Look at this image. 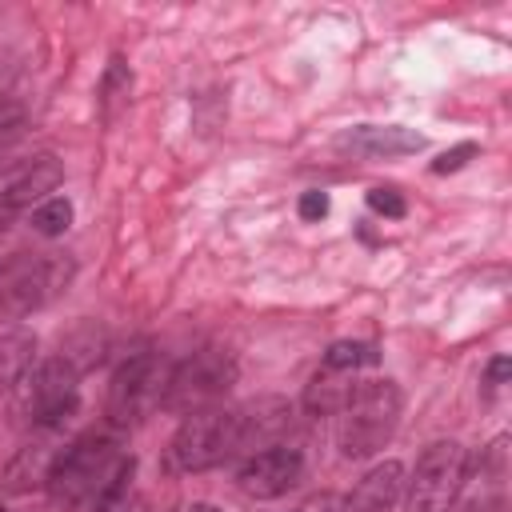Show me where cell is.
Returning a JSON list of instances; mask_svg holds the SVG:
<instances>
[{
	"label": "cell",
	"instance_id": "cell-23",
	"mask_svg": "<svg viewBox=\"0 0 512 512\" xmlns=\"http://www.w3.org/2000/svg\"><path fill=\"white\" fill-rule=\"evenodd\" d=\"M180 512H220L216 504H188V508H180Z\"/></svg>",
	"mask_w": 512,
	"mask_h": 512
},
{
	"label": "cell",
	"instance_id": "cell-1",
	"mask_svg": "<svg viewBox=\"0 0 512 512\" xmlns=\"http://www.w3.org/2000/svg\"><path fill=\"white\" fill-rule=\"evenodd\" d=\"M132 468H136V460L120 448L116 436L88 432V436H80L56 452V464L48 472V492L60 508L92 504Z\"/></svg>",
	"mask_w": 512,
	"mask_h": 512
},
{
	"label": "cell",
	"instance_id": "cell-6",
	"mask_svg": "<svg viewBox=\"0 0 512 512\" xmlns=\"http://www.w3.org/2000/svg\"><path fill=\"white\" fill-rule=\"evenodd\" d=\"M240 452V412L236 408H200L188 412L172 436V464L180 472H208Z\"/></svg>",
	"mask_w": 512,
	"mask_h": 512
},
{
	"label": "cell",
	"instance_id": "cell-24",
	"mask_svg": "<svg viewBox=\"0 0 512 512\" xmlns=\"http://www.w3.org/2000/svg\"><path fill=\"white\" fill-rule=\"evenodd\" d=\"M0 512H8V508H4V504H0Z\"/></svg>",
	"mask_w": 512,
	"mask_h": 512
},
{
	"label": "cell",
	"instance_id": "cell-16",
	"mask_svg": "<svg viewBox=\"0 0 512 512\" xmlns=\"http://www.w3.org/2000/svg\"><path fill=\"white\" fill-rule=\"evenodd\" d=\"M68 224H72V204L64 196H48V200H40L32 208V228L40 236H64Z\"/></svg>",
	"mask_w": 512,
	"mask_h": 512
},
{
	"label": "cell",
	"instance_id": "cell-10",
	"mask_svg": "<svg viewBox=\"0 0 512 512\" xmlns=\"http://www.w3.org/2000/svg\"><path fill=\"white\" fill-rule=\"evenodd\" d=\"M64 180V164L52 152H40L8 172H0V220H8L12 212L48 200V192H56Z\"/></svg>",
	"mask_w": 512,
	"mask_h": 512
},
{
	"label": "cell",
	"instance_id": "cell-5",
	"mask_svg": "<svg viewBox=\"0 0 512 512\" xmlns=\"http://www.w3.org/2000/svg\"><path fill=\"white\" fill-rule=\"evenodd\" d=\"M76 404H80V372L68 356L32 364L16 384V412L32 428H56L76 412Z\"/></svg>",
	"mask_w": 512,
	"mask_h": 512
},
{
	"label": "cell",
	"instance_id": "cell-2",
	"mask_svg": "<svg viewBox=\"0 0 512 512\" xmlns=\"http://www.w3.org/2000/svg\"><path fill=\"white\" fill-rule=\"evenodd\" d=\"M400 424V388L392 380L356 384L348 404L340 408V452L348 460L376 456Z\"/></svg>",
	"mask_w": 512,
	"mask_h": 512
},
{
	"label": "cell",
	"instance_id": "cell-11",
	"mask_svg": "<svg viewBox=\"0 0 512 512\" xmlns=\"http://www.w3.org/2000/svg\"><path fill=\"white\" fill-rule=\"evenodd\" d=\"M340 148L356 152V156H368V160H388V156H408V152H420L424 148V136L412 132V128H400V124H356L352 132L340 136Z\"/></svg>",
	"mask_w": 512,
	"mask_h": 512
},
{
	"label": "cell",
	"instance_id": "cell-19",
	"mask_svg": "<svg viewBox=\"0 0 512 512\" xmlns=\"http://www.w3.org/2000/svg\"><path fill=\"white\" fill-rule=\"evenodd\" d=\"M504 380H508V356H496V360L484 368V380H480V396L492 404V400L504 392Z\"/></svg>",
	"mask_w": 512,
	"mask_h": 512
},
{
	"label": "cell",
	"instance_id": "cell-17",
	"mask_svg": "<svg viewBox=\"0 0 512 512\" xmlns=\"http://www.w3.org/2000/svg\"><path fill=\"white\" fill-rule=\"evenodd\" d=\"M24 124H28L24 104H20V100H0V152H4V148H12V144L20 140Z\"/></svg>",
	"mask_w": 512,
	"mask_h": 512
},
{
	"label": "cell",
	"instance_id": "cell-9",
	"mask_svg": "<svg viewBox=\"0 0 512 512\" xmlns=\"http://www.w3.org/2000/svg\"><path fill=\"white\" fill-rule=\"evenodd\" d=\"M304 472V456L300 448H288V444H268L260 452H252L236 476L240 492L252 496V500H276L284 496Z\"/></svg>",
	"mask_w": 512,
	"mask_h": 512
},
{
	"label": "cell",
	"instance_id": "cell-8",
	"mask_svg": "<svg viewBox=\"0 0 512 512\" xmlns=\"http://www.w3.org/2000/svg\"><path fill=\"white\" fill-rule=\"evenodd\" d=\"M236 380V360L220 348H196L192 356H184L180 364H172L168 372V392H164V408L168 412H200L212 408Z\"/></svg>",
	"mask_w": 512,
	"mask_h": 512
},
{
	"label": "cell",
	"instance_id": "cell-15",
	"mask_svg": "<svg viewBox=\"0 0 512 512\" xmlns=\"http://www.w3.org/2000/svg\"><path fill=\"white\" fill-rule=\"evenodd\" d=\"M32 360H36V336L32 332H4L0 336V396L24 380Z\"/></svg>",
	"mask_w": 512,
	"mask_h": 512
},
{
	"label": "cell",
	"instance_id": "cell-13",
	"mask_svg": "<svg viewBox=\"0 0 512 512\" xmlns=\"http://www.w3.org/2000/svg\"><path fill=\"white\" fill-rule=\"evenodd\" d=\"M352 376H356V372H348V368L320 364L316 376H312L308 388H304V408H308L312 416H332V412H340V408L348 404L352 388H356Z\"/></svg>",
	"mask_w": 512,
	"mask_h": 512
},
{
	"label": "cell",
	"instance_id": "cell-3",
	"mask_svg": "<svg viewBox=\"0 0 512 512\" xmlns=\"http://www.w3.org/2000/svg\"><path fill=\"white\" fill-rule=\"evenodd\" d=\"M72 276L64 252H16L0 264V320H24L44 308Z\"/></svg>",
	"mask_w": 512,
	"mask_h": 512
},
{
	"label": "cell",
	"instance_id": "cell-4",
	"mask_svg": "<svg viewBox=\"0 0 512 512\" xmlns=\"http://www.w3.org/2000/svg\"><path fill=\"white\" fill-rule=\"evenodd\" d=\"M468 480V452L456 440H436L420 452L404 480V512H452Z\"/></svg>",
	"mask_w": 512,
	"mask_h": 512
},
{
	"label": "cell",
	"instance_id": "cell-14",
	"mask_svg": "<svg viewBox=\"0 0 512 512\" xmlns=\"http://www.w3.org/2000/svg\"><path fill=\"white\" fill-rule=\"evenodd\" d=\"M64 444L56 440H36V444H24L16 452V460L8 464V488L12 492H28V488H48V472L56 464V452Z\"/></svg>",
	"mask_w": 512,
	"mask_h": 512
},
{
	"label": "cell",
	"instance_id": "cell-18",
	"mask_svg": "<svg viewBox=\"0 0 512 512\" xmlns=\"http://www.w3.org/2000/svg\"><path fill=\"white\" fill-rule=\"evenodd\" d=\"M368 208L388 216V220H400L408 212V204H404V196L396 188H368Z\"/></svg>",
	"mask_w": 512,
	"mask_h": 512
},
{
	"label": "cell",
	"instance_id": "cell-20",
	"mask_svg": "<svg viewBox=\"0 0 512 512\" xmlns=\"http://www.w3.org/2000/svg\"><path fill=\"white\" fill-rule=\"evenodd\" d=\"M468 156H476V144H460V148H452V152H444V156H436V164H432V172L440 176V172H456Z\"/></svg>",
	"mask_w": 512,
	"mask_h": 512
},
{
	"label": "cell",
	"instance_id": "cell-7",
	"mask_svg": "<svg viewBox=\"0 0 512 512\" xmlns=\"http://www.w3.org/2000/svg\"><path fill=\"white\" fill-rule=\"evenodd\" d=\"M168 372H172V364L160 352H136V356H128L112 372V384H108V404H104L108 420L124 428V424H136L148 412L164 408Z\"/></svg>",
	"mask_w": 512,
	"mask_h": 512
},
{
	"label": "cell",
	"instance_id": "cell-22",
	"mask_svg": "<svg viewBox=\"0 0 512 512\" xmlns=\"http://www.w3.org/2000/svg\"><path fill=\"white\" fill-rule=\"evenodd\" d=\"M296 512H340V500H336V496H312V500L300 504Z\"/></svg>",
	"mask_w": 512,
	"mask_h": 512
},
{
	"label": "cell",
	"instance_id": "cell-21",
	"mask_svg": "<svg viewBox=\"0 0 512 512\" xmlns=\"http://www.w3.org/2000/svg\"><path fill=\"white\" fill-rule=\"evenodd\" d=\"M324 212H328V196H324V192L312 188V192L300 196V220H320Z\"/></svg>",
	"mask_w": 512,
	"mask_h": 512
},
{
	"label": "cell",
	"instance_id": "cell-12",
	"mask_svg": "<svg viewBox=\"0 0 512 512\" xmlns=\"http://www.w3.org/2000/svg\"><path fill=\"white\" fill-rule=\"evenodd\" d=\"M400 492H404V468L396 460H384L360 476V484L340 500V512H392Z\"/></svg>",
	"mask_w": 512,
	"mask_h": 512
}]
</instances>
